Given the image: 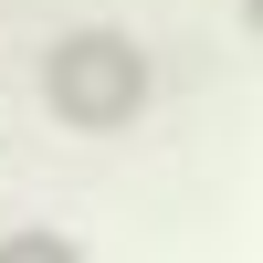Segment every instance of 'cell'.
<instances>
[{
  "label": "cell",
  "mask_w": 263,
  "mask_h": 263,
  "mask_svg": "<svg viewBox=\"0 0 263 263\" xmlns=\"http://www.w3.org/2000/svg\"><path fill=\"white\" fill-rule=\"evenodd\" d=\"M42 105H53L63 126H84V137L137 126V105H147L137 42H126V32H63L53 53H42Z\"/></svg>",
  "instance_id": "obj_1"
},
{
  "label": "cell",
  "mask_w": 263,
  "mask_h": 263,
  "mask_svg": "<svg viewBox=\"0 0 263 263\" xmlns=\"http://www.w3.org/2000/svg\"><path fill=\"white\" fill-rule=\"evenodd\" d=\"M11 263H74V242H53V232H21V242H11Z\"/></svg>",
  "instance_id": "obj_2"
}]
</instances>
